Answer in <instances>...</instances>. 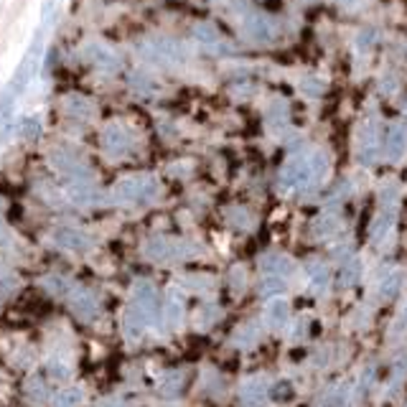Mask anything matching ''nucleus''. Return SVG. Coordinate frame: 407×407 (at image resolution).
<instances>
[{"mask_svg": "<svg viewBox=\"0 0 407 407\" xmlns=\"http://www.w3.org/2000/svg\"><path fill=\"white\" fill-rule=\"evenodd\" d=\"M399 285H402V277L399 275H387L382 280V290H379V293H382V298H392V295L397 293V288Z\"/></svg>", "mask_w": 407, "mask_h": 407, "instance_id": "obj_1", "label": "nucleus"}]
</instances>
